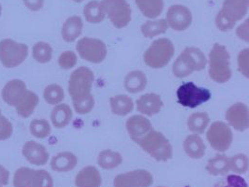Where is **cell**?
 Masks as SVG:
<instances>
[{
    "mask_svg": "<svg viewBox=\"0 0 249 187\" xmlns=\"http://www.w3.org/2000/svg\"><path fill=\"white\" fill-rule=\"evenodd\" d=\"M207 65V58L197 47H186L173 64V74L178 79L189 77L195 71H202Z\"/></svg>",
    "mask_w": 249,
    "mask_h": 187,
    "instance_id": "obj_1",
    "label": "cell"
},
{
    "mask_svg": "<svg viewBox=\"0 0 249 187\" xmlns=\"http://www.w3.org/2000/svg\"><path fill=\"white\" fill-rule=\"evenodd\" d=\"M136 143L158 162H166L173 157V146L170 141L161 132L155 129H151Z\"/></svg>",
    "mask_w": 249,
    "mask_h": 187,
    "instance_id": "obj_2",
    "label": "cell"
},
{
    "mask_svg": "<svg viewBox=\"0 0 249 187\" xmlns=\"http://www.w3.org/2000/svg\"><path fill=\"white\" fill-rule=\"evenodd\" d=\"M230 53L226 47L215 43L208 56V73L212 81L217 83H225L231 78L232 72L230 63Z\"/></svg>",
    "mask_w": 249,
    "mask_h": 187,
    "instance_id": "obj_3",
    "label": "cell"
},
{
    "mask_svg": "<svg viewBox=\"0 0 249 187\" xmlns=\"http://www.w3.org/2000/svg\"><path fill=\"white\" fill-rule=\"evenodd\" d=\"M249 0H224L215 16V25L222 32L231 30L238 21L245 18L249 12Z\"/></svg>",
    "mask_w": 249,
    "mask_h": 187,
    "instance_id": "obj_4",
    "label": "cell"
},
{
    "mask_svg": "<svg viewBox=\"0 0 249 187\" xmlns=\"http://www.w3.org/2000/svg\"><path fill=\"white\" fill-rule=\"evenodd\" d=\"M175 56V45L167 37L154 40L144 54V62L151 69L166 67Z\"/></svg>",
    "mask_w": 249,
    "mask_h": 187,
    "instance_id": "obj_5",
    "label": "cell"
},
{
    "mask_svg": "<svg viewBox=\"0 0 249 187\" xmlns=\"http://www.w3.org/2000/svg\"><path fill=\"white\" fill-rule=\"evenodd\" d=\"M29 54V48L12 38L0 41V62L7 69H14L22 65Z\"/></svg>",
    "mask_w": 249,
    "mask_h": 187,
    "instance_id": "obj_6",
    "label": "cell"
},
{
    "mask_svg": "<svg viewBox=\"0 0 249 187\" xmlns=\"http://www.w3.org/2000/svg\"><path fill=\"white\" fill-rule=\"evenodd\" d=\"M94 74L87 67H79L74 70L68 81V93L72 99L91 94Z\"/></svg>",
    "mask_w": 249,
    "mask_h": 187,
    "instance_id": "obj_7",
    "label": "cell"
},
{
    "mask_svg": "<svg viewBox=\"0 0 249 187\" xmlns=\"http://www.w3.org/2000/svg\"><path fill=\"white\" fill-rule=\"evenodd\" d=\"M177 96L180 105L194 109L207 102L211 98V92L206 88L197 86L194 82H185L178 87Z\"/></svg>",
    "mask_w": 249,
    "mask_h": 187,
    "instance_id": "obj_8",
    "label": "cell"
},
{
    "mask_svg": "<svg viewBox=\"0 0 249 187\" xmlns=\"http://www.w3.org/2000/svg\"><path fill=\"white\" fill-rule=\"evenodd\" d=\"M103 10L118 29L126 27L132 20V11L126 0H102Z\"/></svg>",
    "mask_w": 249,
    "mask_h": 187,
    "instance_id": "obj_9",
    "label": "cell"
},
{
    "mask_svg": "<svg viewBox=\"0 0 249 187\" xmlns=\"http://www.w3.org/2000/svg\"><path fill=\"white\" fill-rule=\"evenodd\" d=\"M206 139L215 151L225 152L230 149L232 143V130L226 123L215 121L207 129Z\"/></svg>",
    "mask_w": 249,
    "mask_h": 187,
    "instance_id": "obj_10",
    "label": "cell"
},
{
    "mask_svg": "<svg viewBox=\"0 0 249 187\" xmlns=\"http://www.w3.org/2000/svg\"><path fill=\"white\" fill-rule=\"evenodd\" d=\"M77 52L80 58L92 64H100L107 57V48L106 43L94 37H82L77 45Z\"/></svg>",
    "mask_w": 249,
    "mask_h": 187,
    "instance_id": "obj_11",
    "label": "cell"
},
{
    "mask_svg": "<svg viewBox=\"0 0 249 187\" xmlns=\"http://www.w3.org/2000/svg\"><path fill=\"white\" fill-rule=\"evenodd\" d=\"M154 182L152 174L145 169H136L116 176L114 187H150Z\"/></svg>",
    "mask_w": 249,
    "mask_h": 187,
    "instance_id": "obj_12",
    "label": "cell"
},
{
    "mask_svg": "<svg viewBox=\"0 0 249 187\" xmlns=\"http://www.w3.org/2000/svg\"><path fill=\"white\" fill-rule=\"evenodd\" d=\"M168 26L176 31H185L193 23V14L189 8L184 5H173L166 13Z\"/></svg>",
    "mask_w": 249,
    "mask_h": 187,
    "instance_id": "obj_13",
    "label": "cell"
},
{
    "mask_svg": "<svg viewBox=\"0 0 249 187\" xmlns=\"http://www.w3.org/2000/svg\"><path fill=\"white\" fill-rule=\"evenodd\" d=\"M228 125L232 129L244 132L249 129V107L243 102H237L227 110L225 114Z\"/></svg>",
    "mask_w": 249,
    "mask_h": 187,
    "instance_id": "obj_14",
    "label": "cell"
},
{
    "mask_svg": "<svg viewBox=\"0 0 249 187\" xmlns=\"http://www.w3.org/2000/svg\"><path fill=\"white\" fill-rule=\"evenodd\" d=\"M22 153L27 162L34 166H44L50 158V153L45 146L35 140L26 141L23 144Z\"/></svg>",
    "mask_w": 249,
    "mask_h": 187,
    "instance_id": "obj_15",
    "label": "cell"
},
{
    "mask_svg": "<svg viewBox=\"0 0 249 187\" xmlns=\"http://www.w3.org/2000/svg\"><path fill=\"white\" fill-rule=\"evenodd\" d=\"M26 91L25 82L19 79H14L5 84L1 91V96L6 104L15 108Z\"/></svg>",
    "mask_w": 249,
    "mask_h": 187,
    "instance_id": "obj_16",
    "label": "cell"
},
{
    "mask_svg": "<svg viewBox=\"0 0 249 187\" xmlns=\"http://www.w3.org/2000/svg\"><path fill=\"white\" fill-rule=\"evenodd\" d=\"M163 107V101L158 94L147 93L141 95L136 101V110L143 115L158 114Z\"/></svg>",
    "mask_w": 249,
    "mask_h": 187,
    "instance_id": "obj_17",
    "label": "cell"
},
{
    "mask_svg": "<svg viewBox=\"0 0 249 187\" xmlns=\"http://www.w3.org/2000/svg\"><path fill=\"white\" fill-rule=\"evenodd\" d=\"M152 129L150 121L143 115H133L129 117L126 121L127 132L131 139L136 142Z\"/></svg>",
    "mask_w": 249,
    "mask_h": 187,
    "instance_id": "obj_18",
    "label": "cell"
},
{
    "mask_svg": "<svg viewBox=\"0 0 249 187\" xmlns=\"http://www.w3.org/2000/svg\"><path fill=\"white\" fill-rule=\"evenodd\" d=\"M76 187H101L102 176L98 168L93 166H87L79 170L75 178Z\"/></svg>",
    "mask_w": 249,
    "mask_h": 187,
    "instance_id": "obj_19",
    "label": "cell"
},
{
    "mask_svg": "<svg viewBox=\"0 0 249 187\" xmlns=\"http://www.w3.org/2000/svg\"><path fill=\"white\" fill-rule=\"evenodd\" d=\"M78 165V157L71 152L57 153L51 160V168L56 172H69Z\"/></svg>",
    "mask_w": 249,
    "mask_h": 187,
    "instance_id": "obj_20",
    "label": "cell"
},
{
    "mask_svg": "<svg viewBox=\"0 0 249 187\" xmlns=\"http://www.w3.org/2000/svg\"><path fill=\"white\" fill-rule=\"evenodd\" d=\"M185 153L193 159H201L206 152V146L203 139L198 134L189 135L183 142Z\"/></svg>",
    "mask_w": 249,
    "mask_h": 187,
    "instance_id": "obj_21",
    "label": "cell"
},
{
    "mask_svg": "<svg viewBox=\"0 0 249 187\" xmlns=\"http://www.w3.org/2000/svg\"><path fill=\"white\" fill-rule=\"evenodd\" d=\"M83 21L79 16H71L62 26V37L66 42H74L82 33Z\"/></svg>",
    "mask_w": 249,
    "mask_h": 187,
    "instance_id": "obj_22",
    "label": "cell"
},
{
    "mask_svg": "<svg viewBox=\"0 0 249 187\" xmlns=\"http://www.w3.org/2000/svg\"><path fill=\"white\" fill-rule=\"evenodd\" d=\"M147 84V76L141 70H133L124 78V87L128 93H140L146 89Z\"/></svg>",
    "mask_w": 249,
    "mask_h": 187,
    "instance_id": "obj_23",
    "label": "cell"
},
{
    "mask_svg": "<svg viewBox=\"0 0 249 187\" xmlns=\"http://www.w3.org/2000/svg\"><path fill=\"white\" fill-rule=\"evenodd\" d=\"M73 118V112L71 108L65 103L54 106L51 112V121L54 128L65 129L70 124Z\"/></svg>",
    "mask_w": 249,
    "mask_h": 187,
    "instance_id": "obj_24",
    "label": "cell"
},
{
    "mask_svg": "<svg viewBox=\"0 0 249 187\" xmlns=\"http://www.w3.org/2000/svg\"><path fill=\"white\" fill-rule=\"evenodd\" d=\"M39 103V97L36 94L27 90L23 94L22 99L15 106L18 115L22 118H28L34 113L36 108Z\"/></svg>",
    "mask_w": 249,
    "mask_h": 187,
    "instance_id": "obj_25",
    "label": "cell"
},
{
    "mask_svg": "<svg viewBox=\"0 0 249 187\" xmlns=\"http://www.w3.org/2000/svg\"><path fill=\"white\" fill-rule=\"evenodd\" d=\"M112 113L117 116H126L130 114L134 109L135 103L127 94H117L109 99Z\"/></svg>",
    "mask_w": 249,
    "mask_h": 187,
    "instance_id": "obj_26",
    "label": "cell"
},
{
    "mask_svg": "<svg viewBox=\"0 0 249 187\" xmlns=\"http://www.w3.org/2000/svg\"><path fill=\"white\" fill-rule=\"evenodd\" d=\"M207 172L212 176H225L230 172V157L217 153L208 160L205 167Z\"/></svg>",
    "mask_w": 249,
    "mask_h": 187,
    "instance_id": "obj_27",
    "label": "cell"
},
{
    "mask_svg": "<svg viewBox=\"0 0 249 187\" xmlns=\"http://www.w3.org/2000/svg\"><path fill=\"white\" fill-rule=\"evenodd\" d=\"M141 13L148 19H156L162 13L163 0H135Z\"/></svg>",
    "mask_w": 249,
    "mask_h": 187,
    "instance_id": "obj_28",
    "label": "cell"
},
{
    "mask_svg": "<svg viewBox=\"0 0 249 187\" xmlns=\"http://www.w3.org/2000/svg\"><path fill=\"white\" fill-rule=\"evenodd\" d=\"M124 162V158L119 152H115L113 150H103L99 152L97 157L98 166L106 170H111L119 167Z\"/></svg>",
    "mask_w": 249,
    "mask_h": 187,
    "instance_id": "obj_29",
    "label": "cell"
},
{
    "mask_svg": "<svg viewBox=\"0 0 249 187\" xmlns=\"http://www.w3.org/2000/svg\"><path fill=\"white\" fill-rule=\"evenodd\" d=\"M210 125V117L207 112H194L191 114L188 121L187 126L190 131L193 134H204L207 128Z\"/></svg>",
    "mask_w": 249,
    "mask_h": 187,
    "instance_id": "obj_30",
    "label": "cell"
},
{
    "mask_svg": "<svg viewBox=\"0 0 249 187\" xmlns=\"http://www.w3.org/2000/svg\"><path fill=\"white\" fill-rule=\"evenodd\" d=\"M169 26L165 19L149 20L141 25V32L147 38H153L155 37L164 34Z\"/></svg>",
    "mask_w": 249,
    "mask_h": 187,
    "instance_id": "obj_31",
    "label": "cell"
},
{
    "mask_svg": "<svg viewBox=\"0 0 249 187\" xmlns=\"http://www.w3.org/2000/svg\"><path fill=\"white\" fill-rule=\"evenodd\" d=\"M83 15L86 21L90 23H102L107 16L103 10L101 2L97 0L90 1L84 6Z\"/></svg>",
    "mask_w": 249,
    "mask_h": 187,
    "instance_id": "obj_32",
    "label": "cell"
},
{
    "mask_svg": "<svg viewBox=\"0 0 249 187\" xmlns=\"http://www.w3.org/2000/svg\"><path fill=\"white\" fill-rule=\"evenodd\" d=\"M53 49L45 41H38L32 48V56L39 64H48L53 59Z\"/></svg>",
    "mask_w": 249,
    "mask_h": 187,
    "instance_id": "obj_33",
    "label": "cell"
},
{
    "mask_svg": "<svg viewBox=\"0 0 249 187\" xmlns=\"http://www.w3.org/2000/svg\"><path fill=\"white\" fill-rule=\"evenodd\" d=\"M43 98L50 105H58L65 99V91L63 87L57 83L49 84L44 89Z\"/></svg>",
    "mask_w": 249,
    "mask_h": 187,
    "instance_id": "obj_34",
    "label": "cell"
},
{
    "mask_svg": "<svg viewBox=\"0 0 249 187\" xmlns=\"http://www.w3.org/2000/svg\"><path fill=\"white\" fill-rule=\"evenodd\" d=\"M35 170L33 168L22 167L18 168L13 176V187H33V177Z\"/></svg>",
    "mask_w": 249,
    "mask_h": 187,
    "instance_id": "obj_35",
    "label": "cell"
},
{
    "mask_svg": "<svg viewBox=\"0 0 249 187\" xmlns=\"http://www.w3.org/2000/svg\"><path fill=\"white\" fill-rule=\"evenodd\" d=\"M29 130L35 138L43 140L51 135L52 127L46 119H34L30 123Z\"/></svg>",
    "mask_w": 249,
    "mask_h": 187,
    "instance_id": "obj_36",
    "label": "cell"
},
{
    "mask_svg": "<svg viewBox=\"0 0 249 187\" xmlns=\"http://www.w3.org/2000/svg\"><path fill=\"white\" fill-rule=\"evenodd\" d=\"M249 168V156L245 153H237L230 158V171L236 175H244Z\"/></svg>",
    "mask_w": 249,
    "mask_h": 187,
    "instance_id": "obj_37",
    "label": "cell"
},
{
    "mask_svg": "<svg viewBox=\"0 0 249 187\" xmlns=\"http://www.w3.org/2000/svg\"><path fill=\"white\" fill-rule=\"evenodd\" d=\"M72 103L74 110L77 113L81 114V115H85L90 113L91 111L94 108V97L92 95V94H90L88 95L85 96H81L79 98L76 99H72Z\"/></svg>",
    "mask_w": 249,
    "mask_h": 187,
    "instance_id": "obj_38",
    "label": "cell"
},
{
    "mask_svg": "<svg viewBox=\"0 0 249 187\" xmlns=\"http://www.w3.org/2000/svg\"><path fill=\"white\" fill-rule=\"evenodd\" d=\"M53 179L52 175L44 169L35 170L33 177V187H53Z\"/></svg>",
    "mask_w": 249,
    "mask_h": 187,
    "instance_id": "obj_39",
    "label": "cell"
},
{
    "mask_svg": "<svg viewBox=\"0 0 249 187\" xmlns=\"http://www.w3.org/2000/svg\"><path fill=\"white\" fill-rule=\"evenodd\" d=\"M78 63V56L72 51H66L62 53L58 58L59 67L63 70H68L73 69Z\"/></svg>",
    "mask_w": 249,
    "mask_h": 187,
    "instance_id": "obj_40",
    "label": "cell"
},
{
    "mask_svg": "<svg viewBox=\"0 0 249 187\" xmlns=\"http://www.w3.org/2000/svg\"><path fill=\"white\" fill-rule=\"evenodd\" d=\"M13 134V127L10 120L2 114L0 110V140H9Z\"/></svg>",
    "mask_w": 249,
    "mask_h": 187,
    "instance_id": "obj_41",
    "label": "cell"
},
{
    "mask_svg": "<svg viewBox=\"0 0 249 187\" xmlns=\"http://www.w3.org/2000/svg\"><path fill=\"white\" fill-rule=\"evenodd\" d=\"M249 49L246 48L239 53L238 56V70L241 74H243L246 78H249Z\"/></svg>",
    "mask_w": 249,
    "mask_h": 187,
    "instance_id": "obj_42",
    "label": "cell"
},
{
    "mask_svg": "<svg viewBox=\"0 0 249 187\" xmlns=\"http://www.w3.org/2000/svg\"><path fill=\"white\" fill-rule=\"evenodd\" d=\"M249 20L247 19L244 23L240 24L236 29V34L238 37L243 39L245 42H249Z\"/></svg>",
    "mask_w": 249,
    "mask_h": 187,
    "instance_id": "obj_43",
    "label": "cell"
},
{
    "mask_svg": "<svg viewBox=\"0 0 249 187\" xmlns=\"http://www.w3.org/2000/svg\"><path fill=\"white\" fill-rule=\"evenodd\" d=\"M23 2L31 12H38L44 6V0H23Z\"/></svg>",
    "mask_w": 249,
    "mask_h": 187,
    "instance_id": "obj_44",
    "label": "cell"
},
{
    "mask_svg": "<svg viewBox=\"0 0 249 187\" xmlns=\"http://www.w3.org/2000/svg\"><path fill=\"white\" fill-rule=\"evenodd\" d=\"M10 181V171L0 165V187H5L9 184Z\"/></svg>",
    "mask_w": 249,
    "mask_h": 187,
    "instance_id": "obj_45",
    "label": "cell"
},
{
    "mask_svg": "<svg viewBox=\"0 0 249 187\" xmlns=\"http://www.w3.org/2000/svg\"><path fill=\"white\" fill-rule=\"evenodd\" d=\"M72 1H74V2H76V3H80V2H82V1H84V0H72Z\"/></svg>",
    "mask_w": 249,
    "mask_h": 187,
    "instance_id": "obj_46",
    "label": "cell"
},
{
    "mask_svg": "<svg viewBox=\"0 0 249 187\" xmlns=\"http://www.w3.org/2000/svg\"><path fill=\"white\" fill-rule=\"evenodd\" d=\"M1 14H2V6L0 4V17H1Z\"/></svg>",
    "mask_w": 249,
    "mask_h": 187,
    "instance_id": "obj_47",
    "label": "cell"
},
{
    "mask_svg": "<svg viewBox=\"0 0 249 187\" xmlns=\"http://www.w3.org/2000/svg\"></svg>",
    "mask_w": 249,
    "mask_h": 187,
    "instance_id": "obj_48",
    "label": "cell"
},
{
    "mask_svg": "<svg viewBox=\"0 0 249 187\" xmlns=\"http://www.w3.org/2000/svg\"></svg>",
    "mask_w": 249,
    "mask_h": 187,
    "instance_id": "obj_49",
    "label": "cell"
}]
</instances>
